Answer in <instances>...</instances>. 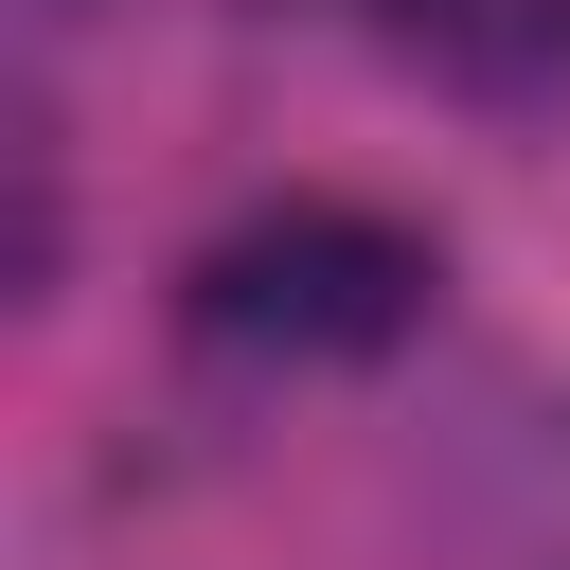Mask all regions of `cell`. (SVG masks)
I'll list each match as a JSON object with an SVG mask.
<instances>
[{"label": "cell", "mask_w": 570, "mask_h": 570, "mask_svg": "<svg viewBox=\"0 0 570 570\" xmlns=\"http://www.w3.org/2000/svg\"><path fill=\"white\" fill-rule=\"evenodd\" d=\"M18 18H36V36H71V18H89V0H18Z\"/></svg>", "instance_id": "obj_2"}, {"label": "cell", "mask_w": 570, "mask_h": 570, "mask_svg": "<svg viewBox=\"0 0 570 570\" xmlns=\"http://www.w3.org/2000/svg\"><path fill=\"white\" fill-rule=\"evenodd\" d=\"M410 303H428V249L392 214H338V196H285V214L214 232V267H196V321L285 338V356H374V338H410Z\"/></svg>", "instance_id": "obj_1"}]
</instances>
